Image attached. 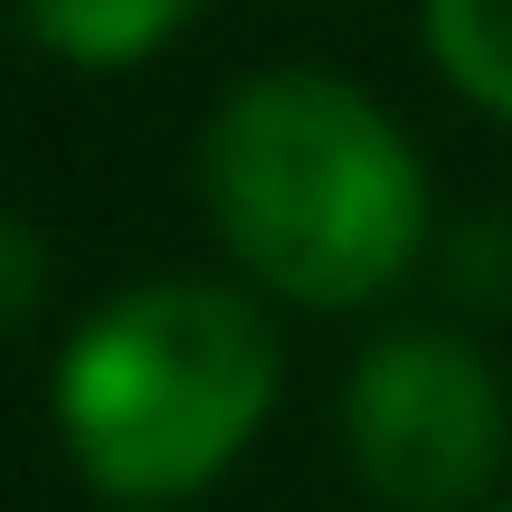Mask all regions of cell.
I'll list each match as a JSON object with an SVG mask.
<instances>
[{
  "label": "cell",
  "instance_id": "5b68a950",
  "mask_svg": "<svg viewBox=\"0 0 512 512\" xmlns=\"http://www.w3.org/2000/svg\"><path fill=\"white\" fill-rule=\"evenodd\" d=\"M427 57L465 105L512 124V0H427Z\"/></svg>",
  "mask_w": 512,
  "mask_h": 512
},
{
  "label": "cell",
  "instance_id": "52a82bcc",
  "mask_svg": "<svg viewBox=\"0 0 512 512\" xmlns=\"http://www.w3.org/2000/svg\"><path fill=\"white\" fill-rule=\"evenodd\" d=\"M38 294H48V247H38L29 219H10V209H0V332L29 323Z\"/></svg>",
  "mask_w": 512,
  "mask_h": 512
},
{
  "label": "cell",
  "instance_id": "8992f818",
  "mask_svg": "<svg viewBox=\"0 0 512 512\" xmlns=\"http://www.w3.org/2000/svg\"><path fill=\"white\" fill-rule=\"evenodd\" d=\"M446 275H456V294H475V304H512V219H475L456 228V247H446Z\"/></svg>",
  "mask_w": 512,
  "mask_h": 512
},
{
  "label": "cell",
  "instance_id": "3957f363",
  "mask_svg": "<svg viewBox=\"0 0 512 512\" xmlns=\"http://www.w3.org/2000/svg\"><path fill=\"white\" fill-rule=\"evenodd\" d=\"M351 465L399 512H465L512 456V399L465 332H389L342 389Z\"/></svg>",
  "mask_w": 512,
  "mask_h": 512
},
{
  "label": "cell",
  "instance_id": "7a4b0ae2",
  "mask_svg": "<svg viewBox=\"0 0 512 512\" xmlns=\"http://www.w3.org/2000/svg\"><path fill=\"white\" fill-rule=\"evenodd\" d=\"M285 351L238 285L162 275L76 323L57 361V437L114 503H181L247 456Z\"/></svg>",
  "mask_w": 512,
  "mask_h": 512
},
{
  "label": "cell",
  "instance_id": "ba28073f",
  "mask_svg": "<svg viewBox=\"0 0 512 512\" xmlns=\"http://www.w3.org/2000/svg\"><path fill=\"white\" fill-rule=\"evenodd\" d=\"M503 512H512V503H503Z\"/></svg>",
  "mask_w": 512,
  "mask_h": 512
},
{
  "label": "cell",
  "instance_id": "277c9868",
  "mask_svg": "<svg viewBox=\"0 0 512 512\" xmlns=\"http://www.w3.org/2000/svg\"><path fill=\"white\" fill-rule=\"evenodd\" d=\"M19 10H29L38 48L76 57V67H133V57H152L200 0H19Z\"/></svg>",
  "mask_w": 512,
  "mask_h": 512
},
{
  "label": "cell",
  "instance_id": "6da1fadb",
  "mask_svg": "<svg viewBox=\"0 0 512 512\" xmlns=\"http://www.w3.org/2000/svg\"><path fill=\"white\" fill-rule=\"evenodd\" d=\"M200 190L266 294L351 313L427 256L418 143L323 67H266L209 114Z\"/></svg>",
  "mask_w": 512,
  "mask_h": 512
}]
</instances>
